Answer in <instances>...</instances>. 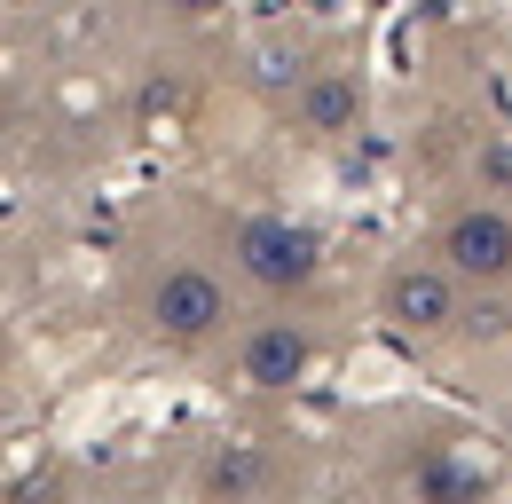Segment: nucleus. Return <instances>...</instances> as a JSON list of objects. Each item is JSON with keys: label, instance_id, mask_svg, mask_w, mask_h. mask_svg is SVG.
Listing matches in <instances>:
<instances>
[{"label": "nucleus", "instance_id": "f03ea898", "mask_svg": "<svg viewBox=\"0 0 512 504\" xmlns=\"http://www.w3.org/2000/svg\"><path fill=\"white\" fill-rule=\"evenodd\" d=\"M434 252L457 284H512V213L505 205H457Z\"/></svg>", "mask_w": 512, "mask_h": 504}, {"label": "nucleus", "instance_id": "20e7f679", "mask_svg": "<svg viewBox=\"0 0 512 504\" xmlns=\"http://www.w3.org/2000/svg\"><path fill=\"white\" fill-rule=\"evenodd\" d=\"M379 315L402 339H442L457 323V276L442 260H402V268H386V284H379Z\"/></svg>", "mask_w": 512, "mask_h": 504}, {"label": "nucleus", "instance_id": "423d86ee", "mask_svg": "<svg viewBox=\"0 0 512 504\" xmlns=\"http://www.w3.org/2000/svg\"><path fill=\"white\" fill-rule=\"evenodd\" d=\"M182 8H205V0H182Z\"/></svg>", "mask_w": 512, "mask_h": 504}, {"label": "nucleus", "instance_id": "39448f33", "mask_svg": "<svg viewBox=\"0 0 512 504\" xmlns=\"http://www.w3.org/2000/svg\"><path fill=\"white\" fill-rule=\"evenodd\" d=\"M308 363H316V339L292 315H268L237 339V378L245 386H292V378H308Z\"/></svg>", "mask_w": 512, "mask_h": 504}, {"label": "nucleus", "instance_id": "7ed1b4c3", "mask_svg": "<svg viewBox=\"0 0 512 504\" xmlns=\"http://www.w3.org/2000/svg\"><path fill=\"white\" fill-rule=\"evenodd\" d=\"M237 268L253 276L260 292H300L308 276L323 268V252L308 229H292V221H276V213H253V221H237Z\"/></svg>", "mask_w": 512, "mask_h": 504}, {"label": "nucleus", "instance_id": "f257e3e1", "mask_svg": "<svg viewBox=\"0 0 512 504\" xmlns=\"http://www.w3.org/2000/svg\"><path fill=\"white\" fill-rule=\"evenodd\" d=\"M142 315H150V331L166 347H205V339L229 331V284L213 268H197V260H166L150 276V292H142Z\"/></svg>", "mask_w": 512, "mask_h": 504}]
</instances>
